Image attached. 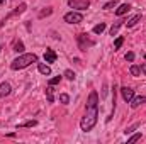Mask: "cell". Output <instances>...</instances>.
I'll return each instance as SVG.
<instances>
[{
    "label": "cell",
    "mask_w": 146,
    "mask_h": 144,
    "mask_svg": "<svg viewBox=\"0 0 146 144\" xmlns=\"http://www.w3.org/2000/svg\"><path fill=\"white\" fill-rule=\"evenodd\" d=\"M97 119H99V95L97 92H90L88 95V100H87V108H85V115L80 122V129L83 132H88L95 127L97 124Z\"/></svg>",
    "instance_id": "6da1fadb"
},
{
    "label": "cell",
    "mask_w": 146,
    "mask_h": 144,
    "mask_svg": "<svg viewBox=\"0 0 146 144\" xmlns=\"http://www.w3.org/2000/svg\"><path fill=\"white\" fill-rule=\"evenodd\" d=\"M37 61V56L34 53H27V54H21L19 58H15L12 63H10V68L14 70V71H17V70H24V68H27L29 65H33V63H36Z\"/></svg>",
    "instance_id": "7a4b0ae2"
},
{
    "label": "cell",
    "mask_w": 146,
    "mask_h": 144,
    "mask_svg": "<svg viewBox=\"0 0 146 144\" xmlns=\"http://www.w3.org/2000/svg\"><path fill=\"white\" fill-rule=\"evenodd\" d=\"M76 41H78V48H80L82 51H87L88 48L95 46V41H94V39H88L87 34H78V36H76Z\"/></svg>",
    "instance_id": "3957f363"
},
{
    "label": "cell",
    "mask_w": 146,
    "mask_h": 144,
    "mask_svg": "<svg viewBox=\"0 0 146 144\" xmlns=\"http://www.w3.org/2000/svg\"><path fill=\"white\" fill-rule=\"evenodd\" d=\"M63 19H65L66 24H80L83 20V15L80 12H68V14H65Z\"/></svg>",
    "instance_id": "277c9868"
},
{
    "label": "cell",
    "mask_w": 146,
    "mask_h": 144,
    "mask_svg": "<svg viewBox=\"0 0 146 144\" xmlns=\"http://www.w3.org/2000/svg\"><path fill=\"white\" fill-rule=\"evenodd\" d=\"M68 5L76 10H87L90 7V0H68Z\"/></svg>",
    "instance_id": "5b68a950"
},
{
    "label": "cell",
    "mask_w": 146,
    "mask_h": 144,
    "mask_svg": "<svg viewBox=\"0 0 146 144\" xmlns=\"http://www.w3.org/2000/svg\"><path fill=\"white\" fill-rule=\"evenodd\" d=\"M26 9H27V5H26V3H21V5H17V7H15V10H12V12H10L7 17H3V19H2V22H0V27H2V26H3V24H5V22L10 19V17H15V15H19V14H22Z\"/></svg>",
    "instance_id": "8992f818"
},
{
    "label": "cell",
    "mask_w": 146,
    "mask_h": 144,
    "mask_svg": "<svg viewBox=\"0 0 146 144\" xmlns=\"http://www.w3.org/2000/svg\"><path fill=\"white\" fill-rule=\"evenodd\" d=\"M121 95H122V98L129 104V102L133 100V97H134V90L129 88V87H122V88H121Z\"/></svg>",
    "instance_id": "52a82bcc"
},
{
    "label": "cell",
    "mask_w": 146,
    "mask_h": 144,
    "mask_svg": "<svg viewBox=\"0 0 146 144\" xmlns=\"http://www.w3.org/2000/svg\"><path fill=\"white\" fill-rule=\"evenodd\" d=\"M10 92H12L10 83H7V81L0 83V97H7V95H10Z\"/></svg>",
    "instance_id": "ba28073f"
},
{
    "label": "cell",
    "mask_w": 146,
    "mask_h": 144,
    "mask_svg": "<svg viewBox=\"0 0 146 144\" xmlns=\"http://www.w3.org/2000/svg\"><path fill=\"white\" fill-rule=\"evenodd\" d=\"M129 104H131V107H133V108H138L139 105L146 104V97H145V95H141V97H133V100H131Z\"/></svg>",
    "instance_id": "9c48e42d"
},
{
    "label": "cell",
    "mask_w": 146,
    "mask_h": 144,
    "mask_svg": "<svg viewBox=\"0 0 146 144\" xmlns=\"http://www.w3.org/2000/svg\"><path fill=\"white\" fill-rule=\"evenodd\" d=\"M44 59H46V63H54L56 61V53L53 49H46L44 51Z\"/></svg>",
    "instance_id": "30bf717a"
},
{
    "label": "cell",
    "mask_w": 146,
    "mask_h": 144,
    "mask_svg": "<svg viewBox=\"0 0 146 144\" xmlns=\"http://www.w3.org/2000/svg\"><path fill=\"white\" fill-rule=\"evenodd\" d=\"M129 10H131V5H129V3H122V5H119V7L115 9V14H117V15L121 17V15H124V14H127Z\"/></svg>",
    "instance_id": "8fae6325"
},
{
    "label": "cell",
    "mask_w": 146,
    "mask_h": 144,
    "mask_svg": "<svg viewBox=\"0 0 146 144\" xmlns=\"http://www.w3.org/2000/svg\"><path fill=\"white\" fill-rule=\"evenodd\" d=\"M37 70L41 75H44V76H48V75H51V68H49V65H44V63H39L37 65Z\"/></svg>",
    "instance_id": "7c38bea8"
},
{
    "label": "cell",
    "mask_w": 146,
    "mask_h": 144,
    "mask_svg": "<svg viewBox=\"0 0 146 144\" xmlns=\"http://www.w3.org/2000/svg\"><path fill=\"white\" fill-rule=\"evenodd\" d=\"M139 20H141V14H136L134 17H131V19L126 22V26H127V27H134V26H136Z\"/></svg>",
    "instance_id": "4fadbf2b"
},
{
    "label": "cell",
    "mask_w": 146,
    "mask_h": 144,
    "mask_svg": "<svg viewBox=\"0 0 146 144\" xmlns=\"http://www.w3.org/2000/svg\"><path fill=\"white\" fill-rule=\"evenodd\" d=\"M46 98H48V102H49V104H53V102H54V95H53V85H49V87L46 88Z\"/></svg>",
    "instance_id": "5bb4252c"
},
{
    "label": "cell",
    "mask_w": 146,
    "mask_h": 144,
    "mask_svg": "<svg viewBox=\"0 0 146 144\" xmlns=\"http://www.w3.org/2000/svg\"><path fill=\"white\" fill-rule=\"evenodd\" d=\"M106 27H107V26H106L104 22H100V24H97V26L94 27V32H95V34H102V32L106 31Z\"/></svg>",
    "instance_id": "9a60e30c"
},
{
    "label": "cell",
    "mask_w": 146,
    "mask_h": 144,
    "mask_svg": "<svg viewBox=\"0 0 146 144\" xmlns=\"http://www.w3.org/2000/svg\"><path fill=\"white\" fill-rule=\"evenodd\" d=\"M129 73H131L133 76H139V75H141V66H136V65H133V66L129 68Z\"/></svg>",
    "instance_id": "2e32d148"
},
{
    "label": "cell",
    "mask_w": 146,
    "mask_h": 144,
    "mask_svg": "<svg viewBox=\"0 0 146 144\" xmlns=\"http://www.w3.org/2000/svg\"><path fill=\"white\" fill-rule=\"evenodd\" d=\"M122 26V20H117L112 27H110V36H114V34H117V31H119V27Z\"/></svg>",
    "instance_id": "e0dca14e"
},
{
    "label": "cell",
    "mask_w": 146,
    "mask_h": 144,
    "mask_svg": "<svg viewBox=\"0 0 146 144\" xmlns=\"http://www.w3.org/2000/svg\"><path fill=\"white\" fill-rule=\"evenodd\" d=\"M119 3V0H110L104 5V10H110V9H115V5Z\"/></svg>",
    "instance_id": "ac0fdd59"
},
{
    "label": "cell",
    "mask_w": 146,
    "mask_h": 144,
    "mask_svg": "<svg viewBox=\"0 0 146 144\" xmlns=\"http://www.w3.org/2000/svg\"><path fill=\"white\" fill-rule=\"evenodd\" d=\"M122 42H124V37H117V39L114 41V51H117V49L122 46Z\"/></svg>",
    "instance_id": "d6986e66"
},
{
    "label": "cell",
    "mask_w": 146,
    "mask_h": 144,
    "mask_svg": "<svg viewBox=\"0 0 146 144\" xmlns=\"http://www.w3.org/2000/svg\"><path fill=\"white\" fill-rule=\"evenodd\" d=\"M14 51H15V53H22V51H24V44H22V41H17V42H15Z\"/></svg>",
    "instance_id": "ffe728a7"
},
{
    "label": "cell",
    "mask_w": 146,
    "mask_h": 144,
    "mask_svg": "<svg viewBox=\"0 0 146 144\" xmlns=\"http://www.w3.org/2000/svg\"><path fill=\"white\" fill-rule=\"evenodd\" d=\"M141 139V132H138V134H133L129 139H127V143L131 144V143H136V141H139Z\"/></svg>",
    "instance_id": "44dd1931"
},
{
    "label": "cell",
    "mask_w": 146,
    "mask_h": 144,
    "mask_svg": "<svg viewBox=\"0 0 146 144\" xmlns=\"http://www.w3.org/2000/svg\"><path fill=\"white\" fill-rule=\"evenodd\" d=\"M36 124H37L36 120H27L26 124H21V126H17V129H19V127H34Z\"/></svg>",
    "instance_id": "7402d4cb"
},
{
    "label": "cell",
    "mask_w": 146,
    "mask_h": 144,
    "mask_svg": "<svg viewBox=\"0 0 146 144\" xmlns=\"http://www.w3.org/2000/svg\"><path fill=\"white\" fill-rule=\"evenodd\" d=\"M63 76H65V78H68L70 81H73V80H75V73H73L72 70H66V71H65V75H63Z\"/></svg>",
    "instance_id": "603a6c76"
},
{
    "label": "cell",
    "mask_w": 146,
    "mask_h": 144,
    "mask_svg": "<svg viewBox=\"0 0 146 144\" xmlns=\"http://www.w3.org/2000/svg\"><path fill=\"white\" fill-rule=\"evenodd\" d=\"M51 14H53V9H51V7H48L46 10H42V12L39 14V17L42 19V17H46V15H51Z\"/></svg>",
    "instance_id": "cb8c5ba5"
},
{
    "label": "cell",
    "mask_w": 146,
    "mask_h": 144,
    "mask_svg": "<svg viewBox=\"0 0 146 144\" xmlns=\"http://www.w3.org/2000/svg\"><path fill=\"white\" fill-rule=\"evenodd\" d=\"M60 102H61V104H65V105H66V104H68V102H70V97H68V95H66V93H61V95H60Z\"/></svg>",
    "instance_id": "d4e9b609"
},
{
    "label": "cell",
    "mask_w": 146,
    "mask_h": 144,
    "mask_svg": "<svg viewBox=\"0 0 146 144\" xmlns=\"http://www.w3.org/2000/svg\"><path fill=\"white\" fill-rule=\"evenodd\" d=\"M61 78H63V76H54V78H51V80H49V85H58V83L61 81Z\"/></svg>",
    "instance_id": "484cf974"
},
{
    "label": "cell",
    "mask_w": 146,
    "mask_h": 144,
    "mask_svg": "<svg viewBox=\"0 0 146 144\" xmlns=\"http://www.w3.org/2000/svg\"><path fill=\"white\" fill-rule=\"evenodd\" d=\"M126 61H129V63H133V61H134V53H131V51H129V53L126 54Z\"/></svg>",
    "instance_id": "4316f807"
},
{
    "label": "cell",
    "mask_w": 146,
    "mask_h": 144,
    "mask_svg": "<svg viewBox=\"0 0 146 144\" xmlns=\"http://www.w3.org/2000/svg\"><path fill=\"white\" fill-rule=\"evenodd\" d=\"M136 127H138V124H134V126H131V127H127V129H126L124 132H126V134H129V132H133V131H134Z\"/></svg>",
    "instance_id": "83f0119b"
},
{
    "label": "cell",
    "mask_w": 146,
    "mask_h": 144,
    "mask_svg": "<svg viewBox=\"0 0 146 144\" xmlns=\"http://www.w3.org/2000/svg\"><path fill=\"white\" fill-rule=\"evenodd\" d=\"M141 71H143V73H145V75H146V63H145V65H143V66H141Z\"/></svg>",
    "instance_id": "f1b7e54d"
},
{
    "label": "cell",
    "mask_w": 146,
    "mask_h": 144,
    "mask_svg": "<svg viewBox=\"0 0 146 144\" xmlns=\"http://www.w3.org/2000/svg\"><path fill=\"white\" fill-rule=\"evenodd\" d=\"M3 2H5V0H0V5H2V3H3Z\"/></svg>",
    "instance_id": "f546056e"
},
{
    "label": "cell",
    "mask_w": 146,
    "mask_h": 144,
    "mask_svg": "<svg viewBox=\"0 0 146 144\" xmlns=\"http://www.w3.org/2000/svg\"><path fill=\"white\" fill-rule=\"evenodd\" d=\"M145 58H146V54H145Z\"/></svg>",
    "instance_id": "4dcf8cb0"
}]
</instances>
